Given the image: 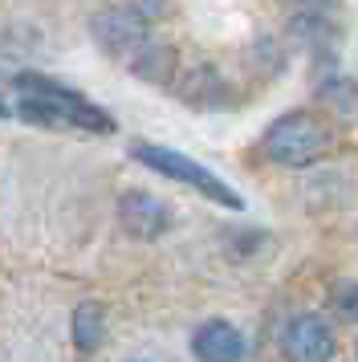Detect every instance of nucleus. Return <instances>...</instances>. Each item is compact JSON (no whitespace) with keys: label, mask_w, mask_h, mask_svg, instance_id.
I'll list each match as a JSON object with an SVG mask.
<instances>
[{"label":"nucleus","mask_w":358,"mask_h":362,"mask_svg":"<svg viewBox=\"0 0 358 362\" xmlns=\"http://www.w3.org/2000/svg\"><path fill=\"white\" fill-rule=\"evenodd\" d=\"M0 118H21L33 127H57V131H94L110 134L114 118L98 110L78 90L53 82L45 74H16L0 78Z\"/></svg>","instance_id":"f257e3e1"},{"label":"nucleus","mask_w":358,"mask_h":362,"mask_svg":"<svg viewBox=\"0 0 358 362\" xmlns=\"http://www.w3.org/2000/svg\"><path fill=\"white\" fill-rule=\"evenodd\" d=\"M334 147V127L313 110H289L265 131V155L281 167H309Z\"/></svg>","instance_id":"f03ea898"},{"label":"nucleus","mask_w":358,"mask_h":362,"mask_svg":"<svg viewBox=\"0 0 358 362\" xmlns=\"http://www.w3.org/2000/svg\"><path fill=\"white\" fill-rule=\"evenodd\" d=\"M130 155H134L139 163H146L151 171H159V175H167V180L192 187V192H200V196H208L212 204H220V208H232V212H241V208H244V196L236 192V187H228V183L220 180L212 167L195 163V159L179 155V151L155 147V143H134V147H130Z\"/></svg>","instance_id":"7ed1b4c3"},{"label":"nucleus","mask_w":358,"mask_h":362,"mask_svg":"<svg viewBox=\"0 0 358 362\" xmlns=\"http://www.w3.org/2000/svg\"><path fill=\"white\" fill-rule=\"evenodd\" d=\"M281 350H285V358L297 362H322L338 350V342H334V329L318 313H297L281 329Z\"/></svg>","instance_id":"20e7f679"},{"label":"nucleus","mask_w":358,"mask_h":362,"mask_svg":"<svg viewBox=\"0 0 358 362\" xmlns=\"http://www.w3.org/2000/svg\"><path fill=\"white\" fill-rule=\"evenodd\" d=\"M90 33L114 57H134L146 45V21L139 13H130V8H106V13L94 17Z\"/></svg>","instance_id":"39448f33"},{"label":"nucleus","mask_w":358,"mask_h":362,"mask_svg":"<svg viewBox=\"0 0 358 362\" xmlns=\"http://www.w3.org/2000/svg\"><path fill=\"white\" fill-rule=\"evenodd\" d=\"M118 220L139 240H159L163 232L171 228L167 204L159 196H151V192H127V196L118 199Z\"/></svg>","instance_id":"423d86ee"},{"label":"nucleus","mask_w":358,"mask_h":362,"mask_svg":"<svg viewBox=\"0 0 358 362\" xmlns=\"http://www.w3.org/2000/svg\"><path fill=\"white\" fill-rule=\"evenodd\" d=\"M192 354L204 362L244 358V338H241V329L228 326V322H204L192 338Z\"/></svg>","instance_id":"0eeeda50"},{"label":"nucleus","mask_w":358,"mask_h":362,"mask_svg":"<svg viewBox=\"0 0 358 362\" xmlns=\"http://www.w3.org/2000/svg\"><path fill=\"white\" fill-rule=\"evenodd\" d=\"M74 342L78 350H98L106 342V310L98 301H81L74 310Z\"/></svg>","instance_id":"6e6552de"},{"label":"nucleus","mask_w":358,"mask_h":362,"mask_svg":"<svg viewBox=\"0 0 358 362\" xmlns=\"http://www.w3.org/2000/svg\"><path fill=\"white\" fill-rule=\"evenodd\" d=\"M130 66L139 69L143 78H151V82H167V74H171V66H175V57H171V49H167V45H159V41H146L143 49L130 57Z\"/></svg>","instance_id":"1a4fd4ad"},{"label":"nucleus","mask_w":358,"mask_h":362,"mask_svg":"<svg viewBox=\"0 0 358 362\" xmlns=\"http://www.w3.org/2000/svg\"><path fill=\"white\" fill-rule=\"evenodd\" d=\"M334 305H338L342 317H350V322H358V281H346L338 293H334Z\"/></svg>","instance_id":"9d476101"}]
</instances>
